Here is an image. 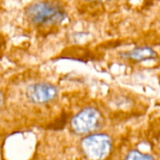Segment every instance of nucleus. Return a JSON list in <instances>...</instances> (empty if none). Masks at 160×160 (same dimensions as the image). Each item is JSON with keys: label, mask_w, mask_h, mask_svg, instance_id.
I'll return each mask as SVG.
<instances>
[{"label": "nucleus", "mask_w": 160, "mask_h": 160, "mask_svg": "<svg viewBox=\"0 0 160 160\" xmlns=\"http://www.w3.org/2000/svg\"><path fill=\"white\" fill-rule=\"evenodd\" d=\"M25 17L36 26L59 24L67 18L65 8L56 2L38 1L25 8Z\"/></svg>", "instance_id": "nucleus-1"}, {"label": "nucleus", "mask_w": 160, "mask_h": 160, "mask_svg": "<svg viewBox=\"0 0 160 160\" xmlns=\"http://www.w3.org/2000/svg\"><path fill=\"white\" fill-rule=\"evenodd\" d=\"M103 125V116L95 107L81 110L70 121L71 130L77 135H88L98 131Z\"/></svg>", "instance_id": "nucleus-2"}, {"label": "nucleus", "mask_w": 160, "mask_h": 160, "mask_svg": "<svg viewBox=\"0 0 160 160\" xmlns=\"http://www.w3.org/2000/svg\"><path fill=\"white\" fill-rule=\"evenodd\" d=\"M81 149L89 159H103L112 152V140L107 134L94 132L81 141Z\"/></svg>", "instance_id": "nucleus-3"}, {"label": "nucleus", "mask_w": 160, "mask_h": 160, "mask_svg": "<svg viewBox=\"0 0 160 160\" xmlns=\"http://www.w3.org/2000/svg\"><path fill=\"white\" fill-rule=\"evenodd\" d=\"M26 98L36 105H45L55 100L59 95L57 87L49 82H36L26 89Z\"/></svg>", "instance_id": "nucleus-4"}, {"label": "nucleus", "mask_w": 160, "mask_h": 160, "mask_svg": "<svg viewBox=\"0 0 160 160\" xmlns=\"http://www.w3.org/2000/svg\"><path fill=\"white\" fill-rule=\"evenodd\" d=\"M124 58H127L131 61L135 62H142L147 60H153L156 59L158 54L155 52V50L148 46H141L134 48L130 51H128L126 52L121 53Z\"/></svg>", "instance_id": "nucleus-5"}, {"label": "nucleus", "mask_w": 160, "mask_h": 160, "mask_svg": "<svg viewBox=\"0 0 160 160\" xmlns=\"http://www.w3.org/2000/svg\"><path fill=\"white\" fill-rule=\"evenodd\" d=\"M154 156L149 155V154H145L141 152L138 149H133L131 151H129L126 157V159H135V160H146V159H154Z\"/></svg>", "instance_id": "nucleus-6"}, {"label": "nucleus", "mask_w": 160, "mask_h": 160, "mask_svg": "<svg viewBox=\"0 0 160 160\" xmlns=\"http://www.w3.org/2000/svg\"><path fill=\"white\" fill-rule=\"evenodd\" d=\"M90 2H93V3H102V2H106V1H109V0H88Z\"/></svg>", "instance_id": "nucleus-7"}, {"label": "nucleus", "mask_w": 160, "mask_h": 160, "mask_svg": "<svg viewBox=\"0 0 160 160\" xmlns=\"http://www.w3.org/2000/svg\"><path fill=\"white\" fill-rule=\"evenodd\" d=\"M3 102H4V97H3L2 93L0 92V108H1L2 105H3Z\"/></svg>", "instance_id": "nucleus-8"}]
</instances>
